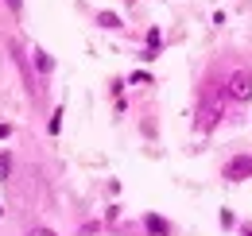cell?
<instances>
[{
    "label": "cell",
    "instance_id": "1",
    "mask_svg": "<svg viewBox=\"0 0 252 236\" xmlns=\"http://www.w3.org/2000/svg\"><path fill=\"white\" fill-rule=\"evenodd\" d=\"M225 101H229V89H221V86H210L202 93V109H198V128L202 132H210L225 117Z\"/></svg>",
    "mask_w": 252,
    "mask_h": 236
},
{
    "label": "cell",
    "instance_id": "4",
    "mask_svg": "<svg viewBox=\"0 0 252 236\" xmlns=\"http://www.w3.org/2000/svg\"><path fill=\"white\" fill-rule=\"evenodd\" d=\"M144 229H148L152 236H171V225H167L163 217H156V213H148V217H144Z\"/></svg>",
    "mask_w": 252,
    "mask_h": 236
},
{
    "label": "cell",
    "instance_id": "2",
    "mask_svg": "<svg viewBox=\"0 0 252 236\" xmlns=\"http://www.w3.org/2000/svg\"><path fill=\"white\" fill-rule=\"evenodd\" d=\"M225 89H229V97H233V101H252V70H249V66L233 70Z\"/></svg>",
    "mask_w": 252,
    "mask_h": 236
},
{
    "label": "cell",
    "instance_id": "13",
    "mask_svg": "<svg viewBox=\"0 0 252 236\" xmlns=\"http://www.w3.org/2000/svg\"><path fill=\"white\" fill-rule=\"evenodd\" d=\"M241 236H252V225H241Z\"/></svg>",
    "mask_w": 252,
    "mask_h": 236
},
{
    "label": "cell",
    "instance_id": "11",
    "mask_svg": "<svg viewBox=\"0 0 252 236\" xmlns=\"http://www.w3.org/2000/svg\"><path fill=\"white\" fill-rule=\"evenodd\" d=\"M8 136H12V128H8V124H0V140H8Z\"/></svg>",
    "mask_w": 252,
    "mask_h": 236
},
{
    "label": "cell",
    "instance_id": "3",
    "mask_svg": "<svg viewBox=\"0 0 252 236\" xmlns=\"http://www.w3.org/2000/svg\"><path fill=\"white\" fill-rule=\"evenodd\" d=\"M225 178L229 182H241V178H252V155H237L225 163Z\"/></svg>",
    "mask_w": 252,
    "mask_h": 236
},
{
    "label": "cell",
    "instance_id": "9",
    "mask_svg": "<svg viewBox=\"0 0 252 236\" xmlns=\"http://www.w3.org/2000/svg\"><path fill=\"white\" fill-rule=\"evenodd\" d=\"M63 128V109H55V117H51V132H59Z\"/></svg>",
    "mask_w": 252,
    "mask_h": 236
},
{
    "label": "cell",
    "instance_id": "5",
    "mask_svg": "<svg viewBox=\"0 0 252 236\" xmlns=\"http://www.w3.org/2000/svg\"><path fill=\"white\" fill-rule=\"evenodd\" d=\"M35 70H39V74H51V70H55V62H51V55H43V51H35Z\"/></svg>",
    "mask_w": 252,
    "mask_h": 236
},
{
    "label": "cell",
    "instance_id": "12",
    "mask_svg": "<svg viewBox=\"0 0 252 236\" xmlns=\"http://www.w3.org/2000/svg\"><path fill=\"white\" fill-rule=\"evenodd\" d=\"M8 8H12V12H20V8H24V0H8Z\"/></svg>",
    "mask_w": 252,
    "mask_h": 236
},
{
    "label": "cell",
    "instance_id": "8",
    "mask_svg": "<svg viewBox=\"0 0 252 236\" xmlns=\"http://www.w3.org/2000/svg\"><path fill=\"white\" fill-rule=\"evenodd\" d=\"M12 175V155H0V182H8Z\"/></svg>",
    "mask_w": 252,
    "mask_h": 236
},
{
    "label": "cell",
    "instance_id": "7",
    "mask_svg": "<svg viewBox=\"0 0 252 236\" xmlns=\"http://www.w3.org/2000/svg\"><path fill=\"white\" fill-rule=\"evenodd\" d=\"M97 24H101V28H121V16H113V12H101V16H97Z\"/></svg>",
    "mask_w": 252,
    "mask_h": 236
},
{
    "label": "cell",
    "instance_id": "6",
    "mask_svg": "<svg viewBox=\"0 0 252 236\" xmlns=\"http://www.w3.org/2000/svg\"><path fill=\"white\" fill-rule=\"evenodd\" d=\"M159 55V31H152L148 35V51H144V59H156Z\"/></svg>",
    "mask_w": 252,
    "mask_h": 236
},
{
    "label": "cell",
    "instance_id": "10",
    "mask_svg": "<svg viewBox=\"0 0 252 236\" xmlns=\"http://www.w3.org/2000/svg\"><path fill=\"white\" fill-rule=\"evenodd\" d=\"M28 236H59V233H51V229H32Z\"/></svg>",
    "mask_w": 252,
    "mask_h": 236
}]
</instances>
